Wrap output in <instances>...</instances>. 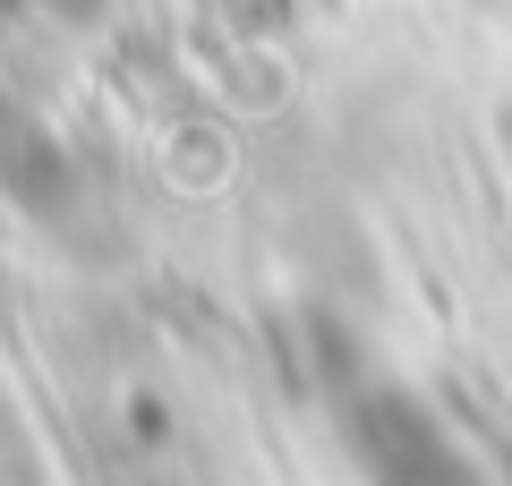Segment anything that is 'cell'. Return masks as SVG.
Here are the masks:
<instances>
[{"mask_svg": "<svg viewBox=\"0 0 512 486\" xmlns=\"http://www.w3.org/2000/svg\"><path fill=\"white\" fill-rule=\"evenodd\" d=\"M504 478H512V435H504Z\"/></svg>", "mask_w": 512, "mask_h": 486, "instance_id": "2", "label": "cell"}, {"mask_svg": "<svg viewBox=\"0 0 512 486\" xmlns=\"http://www.w3.org/2000/svg\"><path fill=\"white\" fill-rule=\"evenodd\" d=\"M342 444L367 486H487L461 435L393 376H359L342 393Z\"/></svg>", "mask_w": 512, "mask_h": 486, "instance_id": "1", "label": "cell"}]
</instances>
